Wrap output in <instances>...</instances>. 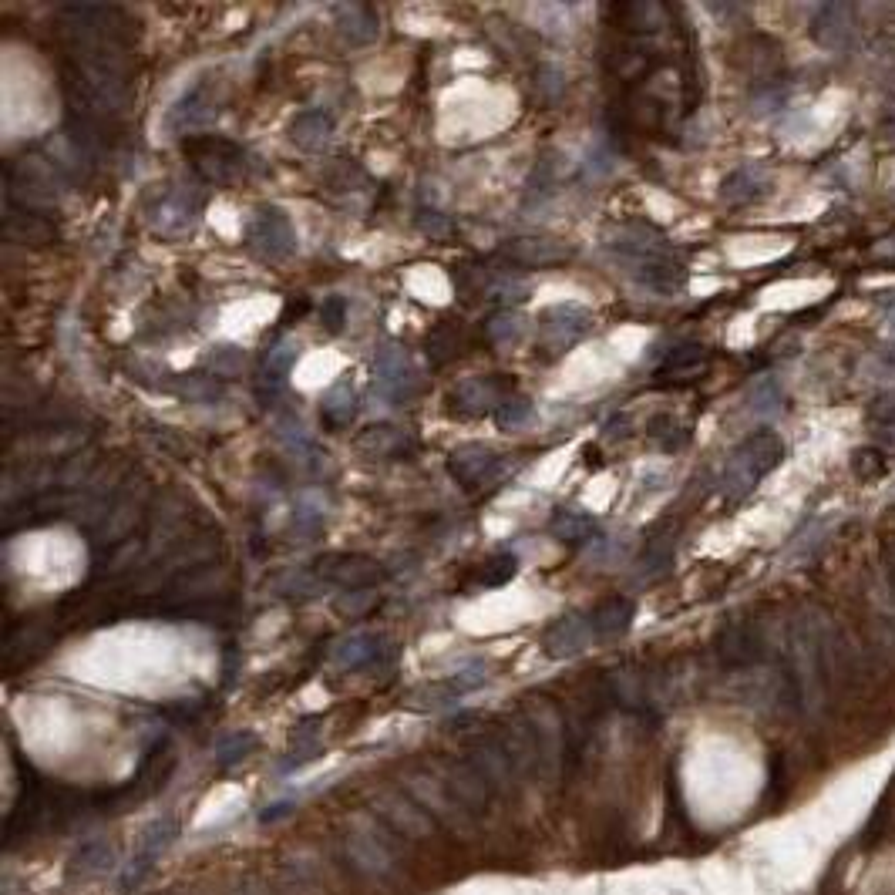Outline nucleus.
Instances as JSON below:
<instances>
[{
	"label": "nucleus",
	"mask_w": 895,
	"mask_h": 895,
	"mask_svg": "<svg viewBox=\"0 0 895 895\" xmlns=\"http://www.w3.org/2000/svg\"><path fill=\"white\" fill-rule=\"evenodd\" d=\"M606 249L616 266L630 273L640 286L657 293H673L684 283V263L677 260L670 239L647 223H623L606 233Z\"/></svg>",
	"instance_id": "f257e3e1"
},
{
	"label": "nucleus",
	"mask_w": 895,
	"mask_h": 895,
	"mask_svg": "<svg viewBox=\"0 0 895 895\" xmlns=\"http://www.w3.org/2000/svg\"><path fill=\"white\" fill-rule=\"evenodd\" d=\"M64 175L48 155H24L7 162V202L21 209L44 212L58 202L64 189Z\"/></svg>",
	"instance_id": "f03ea898"
},
{
	"label": "nucleus",
	"mask_w": 895,
	"mask_h": 895,
	"mask_svg": "<svg viewBox=\"0 0 895 895\" xmlns=\"http://www.w3.org/2000/svg\"><path fill=\"white\" fill-rule=\"evenodd\" d=\"M182 152L189 155L192 169L209 186H233L249 172V155L243 145L219 135H192L182 138Z\"/></svg>",
	"instance_id": "7ed1b4c3"
},
{
	"label": "nucleus",
	"mask_w": 895,
	"mask_h": 895,
	"mask_svg": "<svg viewBox=\"0 0 895 895\" xmlns=\"http://www.w3.org/2000/svg\"><path fill=\"white\" fill-rule=\"evenodd\" d=\"M781 455H784V445H781L778 435H771V431L751 435L741 448L734 451L731 461H727V468H724V492L727 495L751 492V488L758 485L774 465H778Z\"/></svg>",
	"instance_id": "20e7f679"
},
{
	"label": "nucleus",
	"mask_w": 895,
	"mask_h": 895,
	"mask_svg": "<svg viewBox=\"0 0 895 895\" xmlns=\"http://www.w3.org/2000/svg\"><path fill=\"white\" fill-rule=\"evenodd\" d=\"M391 832L381 825V821H361L344 835V862L354 872L371 875V879H381V875L394 872V862H398V852H394Z\"/></svg>",
	"instance_id": "39448f33"
},
{
	"label": "nucleus",
	"mask_w": 895,
	"mask_h": 895,
	"mask_svg": "<svg viewBox=\"0 0 895 895\" xmlns=\"http://www.w3.org/2000/svg\"><path fill=\"white\" fill-rule=\"evenodd\" d=\"M202 212V189L196 182H179L159 192V199L149 206V223L159 236L179 239L199 223Z\"/></svg>",
	"instance_id": "423d86ee"
},
{
	"label": "nucleus",
	"mask_w": 895,
	"mask_h": 895,
	"mask_svg": "<svg viewBox=\"0 0 895 895\" xmlns=\"http://www.w3.org/2000/svg\"><path fill=\"white\" fill-rule=\"evenodd\" d=\"M593 330V310L583 303H552L539 313V347L546 357H559L589 337Z\"/></svg>",
	"instance_id": "0eeeda50"
},
{
	"label": "nucleus",
	"mask_w": 895,
	"mask_h": 895,
	"mask_svg": "<svg viewBox=\"0 0 895 895\" xmlns=\"http://www.w3.org/2000/svg\"><path fill=\"white\" fill-rule=\"evenodd\" d=\"M515 391V377L509 374H485L458 381L448 394V411L455 418H485L495 414Z\"/></svg>",
	"instance_id": "6e6552de"
},
{
	"label": "nucleus",
	"mask_w": 895,
	"mask_h": 895,
	"mask_svg": "<svg viewBox=\"0 0 895 895\" xmlns=\"http://www.w3.org/2000/svg\"><path fill=\"white\" fill-rule=\"evenodd\" d=\"M418 384H421L418 364L411 361V354L404 347H384L374 357L371 387L377 398H384L387 404H408L414 398V391H418Z\"/></svg>",
	"instance_id": "1a4fd4ad"
},
{
	"label": "nucleus",
	"mask_w": 895,
	"mask_h": 895,
	"mask_svg": "<svg viewBox=\"0 0 895 895\" xmlns=\"http://www.w3.org/2000/svg\"><path fill=\"white\" fill-rule=\"evenodd\" d=\"M246 246L253 249V256L270 263H280L297 249V229H293L290 216L276 206H260L253 212L246 226Z\"/></svg>",
	"instance_id": "9d476101"
},
{
	"label": "nucleus",
	"mask_w": 895,
	"mask_h": 895,
	"mask_svg": "<svg viewBox=\"0 0 895 895\" xmlns=\"http://www.w3.org/2000/svg\"><path fill=\"white\" fill-rule=\"evenodd\" d=\"M175 838H179V821L175 818H155L152 825L138 835L135 852H132V858H128L125 875H122L125 889L135 892L152 879L155 865H159V858L175 845Z\"/></svg>",
	"instance_id": "9b49d317"
},
{
	"label": "nucleus",
	"mask_w": 895,
	"mask_h": 895,
	"mask_svg": "<svg viewBox=\"0 0 895 895\" xmlns=\"http://www.w3.org/2000/svg\"><path fill=\"white\" fill-rule=\"evenodd\" d=\"M448 472L461 488H468V492H482V488L495 485L498 478H502L505 458L498 455L492 445L468 441V445H458L448 455Z\"/></svg>",
	"instance_id": "f8f14e48"
},
{
	"label": "nucleus",
	"mask_w": 895,
	"mask_h": 895,
	"mask_svg": "<svg viewBox=\"0 0 895 895\" xmlns=\"http://www.w3.org/2000/svg\"><path fill=\"white\" fill-rule=\"evenodd\" d=\"M313 572L324 579V586L347 589V593H364V589L377 586L384 579V566L371 556L361 552H334L313 562Z\"/></svg>",
	"instance_id": "ddd939ff"
},
{
	"label": "nucleus",
	"mask_w": 895,
	"mask_h": 895,
	"mask_svg": "<svg viewBox=\"0 0 895 895\" xmlns=\"http://www.w3.org/2000/svg\"><path fill=\"white\" fill-rule=\"evenodd\" d=\"M498 256H505L509 263L529 266V270H552V266H562L576 256V246L562 236H515L509 239Z\"/></svg>",
	"instance_id": "4468645a"
},
{
	"label": "nucleus",
	"mask_w": 895,
	"mask_h": 895,
	"mask_svg": "<svg viewBox=\"0 0 895 895\" xmlns=\"http://www.w3.org/2000/svg\"><path fill=\"white\" fill-rule=\"evenodd\" d=\"M330 660H334L337 670L354 673V670H387L394 663V647L391 640L381 633H354L347 640H340L334 650H330Z\"/></svg>",
	"instance_id": "2eb2a0df"
},
{
	"label": "nucleus",
	"mask_w": 895,
	"mask_h": 895,
	"mask_svg": "<svg viewBox=\"0 0 895 895\" xmlns=\"http://www.w3.org/2000/svg\"><path fill=\"white\" fill-rule=\"evenodd\" d=\"M589 643H593V626H589V616L583 613H566L559 620H552L542 633V653L549 660H572L579 657Z\"/></svg>",
	"instance_id": "dca6fc26"
},
{
	"label": "nucleus",
	"mask_w": 895,
	"mask_h": 895,
	"mask_svg": "<svg viewBox=\"0 0 895 895\" xmlns=\"http://www.w3.org/2000/svg\"><path fill=\"white\" fill-rule=\"evenodd\" d=\"M485 667H468V670H458L451 673V677L438 680V684H428L421 690H414L411 694V704L421 707V710H448L455 707L461 697H468L472 690H478L485 684Z\"/></svg>",
	"instance_id": "f3484780"
},
{
	"label": "nucleus",
	"mask_w": 895,
	"mask_h": 895,
	"mask_svg": "<svg viewBox=\"0 0 895 895\" xmlns=\"http://www.w3.org/2000/svg\"><path fill=\"white\" fill-rule=\"evenodd\" d=\"M377 821H381L394 838H421L431 828V815L408 795V791H404V795H384L377 801Z\"/></svg>",
	"instance_id": "a211bd4d"
},
{
	"label": "nucleus",
	"mask_w": 895,
	"mask_h": 895,
	"mask_svg": "<svg viewBox=\"0 0 895 895\" xmlns=\"http://www.w3.org/2000/svg\"><path fill=\"white\" fill-rule=\"evenodd\" d=\"M216 115H219L216 95L209 91V85H196V88H189L186 95H182L172 105L169 125L175 128V132H182L186 138H192V135H199L202 128H209L212 122H216Z\"/></svg>",
	"instance_id": "6ab92c4d"
},
{
	"label": "nucleus",
	"mask_w": 895,
	"mask_h": 895,
	"mask_svg": "<svg viewBox=\"0 0 895 895\" xmlns=\"http://www.w3.org/2000/svg\"><path fill=\"white\" fill-rule=\"evenodd\" d=\"M354 451L367 458H414L418 438L404 431L401 424H371L354 438Z\"/></svg>",
	"instance_id": "aec40b11"
},
{
	"label": "nucleus",
	"mask_w": 895,
	"mask_h": 895,
	"mask_svg": "<svg viewBox=\"0 0 895 895\" xmlns=\"http://www.w3.org/2000/svg\"><path fill=\"white\" fill-rule=\"evenodd\" d=\"M4 236L11 239V243H27V246H48L58 239V226L51 223L44 212H34V209H21V206H11L7 202V212H4Z\"/></svg>",
	"instance_id": "412c9836"
},
{
	"label": "nucleus",
	"mask_w": 895,
	"mask_h": 895,
	"mask_svg": "<svg viewBox=\"0 0 895 895\" xmlns=\"http://www.w3.org/2000/svg\"><path fill=\"white\" fill-rule=\"evenodd\" d=\"M633 599L626 596H606L599 599V603L589 610V626H593V640L596 643H613L620 640V636L633 626Z\"/></svg>",
	"instance_id": "4be33fe9"
},
{
	"label": "nucleus",
	"mask_w": 895,
	"mask_h": 895,
	"mask_svg": "<svg viewBox=\"0 0 895 895\" xmlns=\"http://www.w3.org/2000/svg\"><path fill=\"white\" fill-rule=\"evenodd\" d=\"M334 27L347 48H367L381 31V21H377V11L371 4H337Z\"/></svg>",
	"instance_id": "5701e85b"
},
{
	"label": "nucleus",
	"mask_w": 895,
	"mask_h": 895,
	"mask_svg": "<svg viewBox=\"0 0 895 895\" xmlns=\"http://www.w3.org/2000/svg\"><path fill=\"white\" fill-rule=\"evenodd\" d=\"M115 865V845L108 838H85L68 858V875L78 882L98 879Z\"/></svg>",
	"instance_id": "b1692460"
},
{
	"label": "nucleus",
	"mask_w": 895,
	"mask_h": 895,
	"mask_svg": "<svg viewBox=\"0 0 895 895\" xmlns=\"http://www.w3.org/2000/svg\"><path fill=\"white\" fill-rule=\"evenodd\" d=\"M717 653L731 667H744V663H754L761 657V636L751 623H734L717 640Z\"/></svg>",
	"instance_id": "393cba45"
},
{
	"label": "nucleus",
	"mask_w": 895,
	"mask_h": 895,
	"mask_svg": "<svg viewBox=\"0 0 895 895\" xmlns=\"http://www.w3.org/2000/svg\"><path fill=\"white\" fill-rule=\"evenodd\" d=\"M330 135H334V118L320 108H310V112H300L290 122V142L303 152H320L327 149Z\"/></svg>",
	"instance_id": "a878e982"
},
{
	"label": "nucleus",
	"mask_w": 895,
	"mask_h": 895,
	"mask_svg": "<svg viewBox=\"0 0 895 895\" xmlns=\"http://www.w3.org/2000/svg\"><path fill=\"white\" fill-rule=\"evenodd\" d=\"M357 408H361V404H357L354 384H350L347 377H340L324 398H320V421H324L330 431H340L357 418Z\"/></svg>",
	"instance_id": "bb28decb"
},
{
	"label": "nucleus",
	"mask_w": 895,
	"mask_h": 895,
	"mask_svg": "<svg viewBox=\"0 0 895 895\" xmlns=\"http://www.w3.org/2000/svg\"><path fill=\"white\" fill-rule=\"evenodd\" d=\"M300 357V347L297 344H280L273 347L270 354H266L263 361V371H260V381H256V391H260V398H273V394H280L286 387V377H290L293 364H297Z\"/></svg>",
	"instance_id": "cd10ccee"
},
{
	"label": "nucleus",
	"mask_w": 895,
	"mask_h": 895,
	"mask_svg": "<svg viewBox=\"0 0 895 895\" xmlns=\"http://www.w3.org/2000/svg\"><path fill=\"white\" fill-rule=\"evenodd\" d=\"M165 391H172L175 398H182V401L209 404L223 394V387H219V381L212 374L189 371V374H172L169 381H165Z\"/></svg>",
	"instance_id": "c85d7f7f"
},
{
	"label": "nucleus",
	"mask_w": 895,
	"mask_h": 895,
	"mask_svg": "<svg viewBox=\"0 0 895 895\" xmlns=\"http://www.w3.org/2000/svg\"><path fill=\"white\" fill-rule=\"evenodd\" d=\"M270 589L276 596H286V599H310L324 589V579L313 572V566L310 569H283L270 579Z\"/></svg>",
	"instance_id": "c756f323"
},
{
	"label": "nucleus",
	"mask_w": 895,
	"mask_h": 895,
	"mask_svg": "<svg viewBox=\"0 0 895 895\" xmlns=\"http://www.w3.org/2000/svg\"><path fill=\"white\" fill-rule=\"evenodd\" d=\"M549 532L556 535L566 546H586V542L596 539V522L583 512H556L549 522Z\"/></svg>",
	"instance_id": "7c9ffc66"
},
{
	"label": "nucleus",
	"mask_w": 895,
	"mask_h": 895,
	"mask_svg": "<svg viewBox=\"0 0 895 895\" xmlns=\"http://www.w3.org/2000/svg\"><path fill=\"white\" fill-rule=\"evenodd\" d=\"M256 747H260V737L253 731H229L219 737V744H216V764L223 771H229V768H236V764H243Z\"/></svg>",
	"instance_id": "2f4dec72"
},
{
	"label": "nucleus",
	"mask_w": 895,
	"mask_h": 895,
	"mask_svg": "<svg viewBox=\"0 0 895 895\" xmlns=\"http://www.w3.org/2000/svg\"><path fill=\"white\" fill-rule=\"evenodd\" d=\"M458 347H461V324H458V320H451V317L441 320V324L428 334V357L438 367L448 364L451 357L458 354Z\"/></svg>",
	"instance_id": "473e14b6"
},
{
	"label": "nucleus",
	"mask_w": 895,
	"mask_h": 895,
	"mask_svg": "<svg viewBox=\"0 0 895 895\" xmlns=\"http://www.w3.org/2000/svg\"><path fill=\"white\" fill-rule=\"evenodd\" d=\"M320 529H324V505H320L317 498L303 495L300 502L293 505V515H290L293 539H310V535H317Z\"/></svg>",
	"instance_id": "72a5a7b5"
},
{
	"label": "nucleus",
	"mask_w": 895,
	"mask_h": 895,
	"mask_svg": "<svg viewBox=\"0 0 895 895\" xmlns=\"http://www.w3.org/2000/svg\"><path fill=\"white\" fill-rule=\"evenodd\" d=\"M324 186H327V192H357V189L371 186V179H367V172L357 162L337 159L324 175Z\"/></svg>",
	"instance_id": "f704fd0d"
},
{
	"label": "nucleus",
	"mask_w": 895,
	"mask_h": 895,
	"mask_svg": "<svg viewBox=\"0 0 895 895\" xmlns=\"http://www.w3.org/2000/svg\"><path fill=\"white\" fill-rule=\"evenodd\" d=\"M670 559H673V535H650L647 539V549H643L640 556V576H660V572L670 569Z\"/></svg>",
	"instance_id": "c9c22d12"
},
{
	"label": "nucleus",
	"mask_w": 895,
	"mask_h": 895,
	"mask_svg": "<svg viewBox=\"0 0 895 895\" xmlns=\"http://www.w3.org/2000/svg\"><path fill=\"white\" fill-rule=\"evenodd\" d=\"M647 435L650 441H657L663 451H677L687 445V428L670 414H653L647 421Z\"/></svg>",
	"instance_id": "e433bc0d"
},
{
	"label": "nucleus",
	"mask_w": 895,
	"mask_h": 895,
	"mask_svg": "<svg viewBox=\"0 0 895 895\" xmlns=\"http://www.w3.org/2000/svg\"><path fill=\"white\" fill-rule=\"evenodd\" d=\"M515 572H519V562H515V556H509V552H498V556L482 562V569H478V586L498 589V586L512 583Z\"/></svg>",
	"instance_id": "4c0bfd02"
},
{
	"label": "nucleus",
	"mask_w": 895,
	"mask_h": 895,
	"mask_svg": "<svg viewBox=\"0 0 895 895\" xmlns=\"http://www.w3.org/2000/svg\"><path fill=\"white\" fill-rule=\"evenodd\" d=\"M246 364V350L236 344H219L206 354V367L212 377H236Z\"/></svg>",
	"instance_id": "58836bf2"
},
{
	"label": "nucleus",
	"mask_w": 895,
	"mask_h": 895,
	"mask_svg": "<svg viewBox=\"0 0 895 895\" xmlns=\"http://www.w3.org/2000/svg\"><path fill=\"white\" fill-rule=\"evenodd\" d=\"M522 334H525V320L512 310H498L485 324V337L492 344H515V340H522Z\"/></svg>",
	"instance_id": "ea45409f"
},
{
	"label": "nucleus",
	"mask_w": 895,
	"mask_h": 895,
	"mask_svg": "<svg viewBox=\"0 0 895 895\" xmlns=\"http://www.w3.org/2000/svg\"><path fill=\"white\" fill-rule=\"evenodd\" d=\"M559 182V172H556V155L546 152L539 162H535V169L529 175V199H546L552 189H556Z\"/></svg>",
	"instance_id": "a19ab883"
},
{
	"label": "nucleus",
	"mask_w": 895,
	"mask_h": 895,
	"mask_svg": "<svg viewBox=\"0 0 895 895\" xmlns=\"http://www.w3.org/2000/svg\"><path fill=\"white\" fill-rule=\"evenodd\" d=\"M529 418H532V401H529V398H522V394H512V398L495 411V424H498V428H502V431L522 428V424L529 421Z\"/></svg>",
	"instance_id": "79ce46f5"
},
{
	"label": "nucleus",
	"mask_w": 895,
	"mask_h": 895,
	"mask_svg": "<svg viewBox=\"0 0 895 895\" xmlns=\"http://www.w3.org/2000/svg\"><path fill=\"white\" fill-rule=\"evenodd\" d=\"M704 361V347L697 344H684L680 350H673L667 367H663V374H684V371H694V367Z\"/></svg>",
	"instance_id": "37998d69"
},
{
	"label": "nucleus",
	"mask_w": 895,
	"mask_h": 895,
	"mask_svg": "<svg viewBox=\"0 0 895 895\" xmlns=\"http://www.w3.org/2000/svg\"><path fill=\"white\" fill-rule=\"evenodd\" d=\"M320 324H324L330 334H340L347 327V300L344 297H327L320 303Z\"/></svg>",
	"instance_id": "c03bdc74"
},
{
	"label": "nucleus",
	"mask_w": 895,
	"mask_h": 895,
	"mask_svg": "<svg viewBox=\"0 0 895 895\" xmlns=\"http://www.w3.org/2000/svg\"><path fill=\"white\" fill-rule=\"evenodd\" d=\"M418 229L421 233H428V236H435V239H445L451 233V219L438 209H421L418 212Z\"/></svg>",
	"instance_id": "a18cd8bd"
},
{
	"label": "nucleus",
	"mask_w": 895,
	"mask_h": 895,
	"mask_svg": "<svg viewBox=\"0 0 895 895\" xmlns=\"http://www.w3.org/2000/svg\"><path fill=\"white\" fill-rule=\"evenodd\" d=\"M290 811H293V801H276V805L260 811V821H280V818L290 815Z\"/></svg>",
	"instance_id": "49530a36"
}]
</instances>
